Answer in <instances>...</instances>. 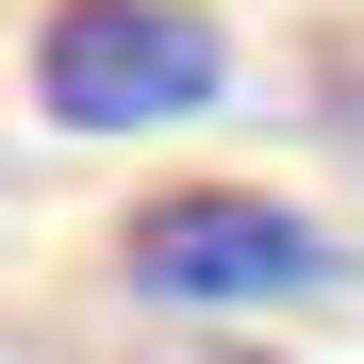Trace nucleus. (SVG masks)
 <instances>
[{
    "label": "nucleus",
    "instance_id": "2",
    "mask_svg": "<svg viewBox=\"0 0 364 364\" xmlns=\"http://www.w3.org/2000/svg\"><path fill=\"white\" fill-rule=\"evenodd\" d=\"M331 265V232L298 199H249V182H182V199L133 215V282L182 298V315H249V298H298Z\"/></svg>",
    "mask_w": 364,
    "mask_h": 364
},
{
    "label": "nucleus",
    "instance_id": "1",
    "mask_svg": "<svg viewBox=\"0 0 364 364\" xmlns=\"http://www.w3.org/2000/svg\"><path fill=\"white\" fill-rule=\"evenodd\" d=\"M232 83V50L199 0H50L33 17V100L67 133H166Z\"/></svg>",
    "mask_w": 364,
    "mask_h": 364
},
{
    "label": "nucleus",
    "instance_id": "3",
    "mask_svg": "<svg viewBox=\"0 0 364 364\" xmlns=\"http://www.w3.org/2000/svg\"><path fill=\"white\" fill-rule=\"evenodd\" d=\"M315 100H331V133L364 149V33H331V67H315Z\"/></svg>",
    "mask_w": 364,
    "mask_h": 364
},
{
    "label": "nucleus",
    "instance_id": "4",
    "mask_svg": "<svg viewBox=\"0 0 364 364\" xmlns=\"http://www.w3.org/2000/svg\"><path fill=\"white\" fill-rule=\"evenodd\" d=\"M199 364H249V348H199Z\"/></svg>",
    "mask_w": 364,
    "mask_h": 364
}]
</instances>
